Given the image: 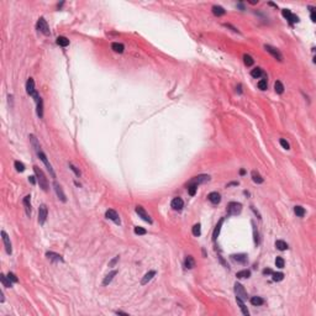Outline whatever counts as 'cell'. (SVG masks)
I'll return each mask as SVG.
<instances>
[{
	"label": "cell",
	"instance_id": "obj_1",
	"mask_svg": "<svg viewBox=\"0 0 316 316\" xmlns=\"http://www.w3.org/2000/svg\"><path fill=\"white\" fill-rule=\"evenodd\" d=\"M33 172L36 174V178H37V182L40 184V187H41L45 191L48 190V182H47V178L45 175V173L42 172V169L37 167V166H33Z\"/></svg>",
	"mask_w": 316,
	"mask_h": 316
},
{
	"label": "cell",
	"instance_id": "obj_2",
	"mask_svg": "<svg viewBox=\"0 0 316 316\" xmlns=\"http://www.w3.org/2000/svg\"><path fill=\"white\" fill-rule=\"evenodd\" d=\"M26 91H27V94L29 95H31L33 99H35V101H36V104L40 101V95L37 94V91H36V89H35V82H33V79L32 78H29L27 79V82H26Z\"/></svg>",
	"mask_w": 316,
	"mask_h": 316
},
{
	"label": "cell",
	"instance_id": "obj_3",
	"mask_svg": "<svg viewBox=\"0 0 316 316\" xmlns=\"http://www.w3.org/2000/svg\"><path fill=\"white\" fill-rule=\"evenodd\" d=\"M36 153H37V156H38V158H40V160H41V161L43 162V164L46 166V168H47V170L49 172V174L52 175V178H56V173H55V170H53V168H52L51 163L48 162V160H47L46 154L42 152V150H40V151H38V152H36Z\"/></svg>",
	"mask_w": 316,
	"mask_h": 316
},
{
	"label": "cell",
	"instance_id": "obj_4",
	"mask_svg": "<svg viewBox=\"0 0 316 316\" xmlns=\"http://www.w3.org/2000/svg\"><path fill=\"white\" fill-rule=\"evenodd\" d=\"M242 211V204L237 201H231L227 205V213L230 215H239Z\"/></svg>",
	"mask_w": 316,
	"mask_h": 316
},
{
	"label": "cell",
	"instance_id": "obj_5",
	"mask_svg": "<svg viewBox=\"0 0 316 316\" xmlns=\"http://www.w3.org/2000/svg\"><path fill=\"white\" fill-rule=\"evenodd\" d=\"M36 27H37V30H38L40 32L43 33V35H46V36H48V35L51 33V32H49V27H48V25H47V21H46L43 17H40V19H38Z\"/></svg>",
	"mask_w": 316,
	"mask_h": 316
},
{
	"label": "cell",
	"instance_id": "obj_6",
	"mask_svg": "<svg viewBox=\"0 0 316 316\" xmlns=\"http://www.w3.org/2000/svg\"><path fill=\"white\" fill-rule=\"evenodd\" d=\"M235 293H236V298H240V299H242L243 301L247 300V298H248L247 292L245 290L243 285L240 284V283H237V282L235 283Z\"/></svg>",
	"mask_w": 316,
	"mask_h": 316
},
{
	"label": "cell",
	"instance_id": "obj_7",
	"mask_svg": "<svg viewBox=\"0 0 316 316\" xmlns=\"http://www.w3.org/2000/svg\"><path fill=\"white\" fill-rule=\"evenodd\" d=\"M264 49L268 52L269 55H272L275 59H278L279 62L283 61V55L280 53V51H279V49H276L275 47H273V46H270V45H264Z\"/></svg>",
	"mask_w": 316,
	"mask_h": 316
},
{
	"label": "cell",
	"instance_id": "obj_8",
	"mask_svg": "<svg viewBox=\"0 0 316 316\" xmlns=\"http://www.w3.org/2000/svg\"><path fill=\"white\" fill-rule=\"evenodd\" d=\"M135 211H136V214H137V215H138L143 221H146V222H148V223H152V219H151V216L146 213V210H144L141 205H137V206H136Z\"/></svg>",
	"mask_w": 316,
	"mask_h": 316
},
{
	"label": "cell",
	"instance_id": "obj_9",
	"mask_svg": "<svg viewBox=\"0 0 316 316\" xmlns=\"http://www.w3.org/2000/svg\"><path fill=\"white\" fill-rule=\"evenodd\" d=\"M47 215H48V210H47V206L46 205H41L38 209V222L43 225L46 222V219H47Z\"/></svg>",
	"mask_w": 316,
	"mask_h": 316
},
{
	"label": "cell",
	"instance_id": "obj_10",
	"mask_svg": "<svg viewBox=\"0 0 316 316\" xmlns=\"http://www.w3.org/2000/svg\"><path fill=\"white\" fill-rule=\"evenodd\" d=\"M210 180V177L207 174H200V175H196L194 177L193 179H190L189 184H196V185H199V184H203V183H206Z\"/></svg>",
	"mask_w": 316,
	"mask_h": 316
},
{
	"label": "cell",
	"instance_id": "obj_11",
	"mask_svg": "<svg viewBox=\"0 0 316 316\" xmlns=\"http://www.w3.org/2000/svg\"><path fill=\"white\" fill-rule=\"evenodd\" d=\"M2 239H3V242H4L5 249H6V253H8V254H11V253H12V248H11L10 237L8 236V233H6L5 231H2Z\"/></svg>",
	"mask_w": 316,
	"mask_h": 316
},
{
	"label": "cell",
	"instance_id": "obj_12",
	"mask_svg": "<svg viewBox=\"0 0 316 316\" xmlns=\"http://www.w3.org/2000/svg\"><path fill=\"white\" fill-rule=\"evenodd\" d=\"M105 217L106 219H109V220H111V221H114L116 225H120V217H118V215H117V213L115 211V210H112V209H110V210H108L106 213H105Z\"/></svg>",
	"mask_w": 316,
	"mask_h": 316
},
{
	"label": "cell",
	"instance_id": "obj_13",
	"mask_svg": "<svg viewBox=\"0 0 316 316\" xmlns=\"http://www.w3.org/2000/svg\"><path fill=\"white\" fill-rule=\"evenodd\" d=\"M170 206H172L173 210H175V211H180V210L184 207V201L182 198H174V199L172 200V203H170Z\"/></svg>",
	"mask_w": 316,
	"mask_h": 316
},
{
	"label": "cell",
	"instance_id": "obj_14",
	"mask_svg": "<svg viewBox=\"0 0 316 316\" xmlns=\"http://www.w3.org/2000/svg\"><path fill=\"white\" fill-rule=\"evenodd\" d=\"M53 187H55L56 194H57V196H58L59 199H61V201H63V203H65V201H67V198H65V194H64V191H63V189H62V187L59 185V184H58L57 182H55V183H53Z\"/></svg>",
	"mask_w": 316,
	"mask_h": 316
},
{
	"label": "cell",
	"instance_id": "obj_15",
	"mask_svg": "<svg viewBox=\"0 0 316 316\" xmlns=\"http://www.w3.org/2000/svg\"><path fill=\"white\" fill-rule=\"evenodd\" d=\"M24 206H25V211H26V215H27L29 217L31 216V196L30 195H26L24 198Z\"/></svg>",
	"mask_w": 316,
	"mask_h": 316
},
{
	"label": "cell",
	"instance_id": "obj_16",
	"mask_svg": "<svg viewBox=\"0 0 316 316\" xmlns=\"http://www.w3.org/2000/svg\"><path fill=\"white\" fill-rule=\"evenodd\" d=\"M247 257H248V256H247L246 253H239V254H232V256H231V258H232L235 262L241 263V264H246L247 261H248Z\"/></svg>",
	"mask_w": 316,
	"mask_h": 316
},
{
	"label": "cell",
	"instance_id": "obj_17",
	"mask_svg": "<svg viewBox=\"0 0 316 316\" xmlns=\"http://www.w3.org/2000/svg\"><path fill=\"white\" fill-rule=\"evenodd\" d=\"M207 199L210 203H213V204H219L221 201V195L217 193V191H211L209 195H207Z\"/></svg>",
	"mask_w": 316,
	"mask_h": 316
},
{
	"label": "cell",
	"instance_id": "obj_18",
	"mask_svg": "<svg viewBox=\"0 0 316 316\" xmlns=\"http://www.w3.org/2000/svg\"><path fill=\"white\" fill-rule=\"evenodd\" d=\"M46 257H47L49 261H52V262H64L63 257L59 256V254H57V253H55V252H47V253H46Z\"/></svg>",
	"mask_w": 316,
	"mask_h": 316
},
{
	"label": "cell",
	"instance_id": "obj_19",
	"mask_svg": "<svg viewBox=\"0 0 316 316\" xmlns=\"http://www.w3.org/2000/svg\"><path fill=\"white\" fill-rule=\"evenodd\" d=\"M213 14L215 15V16H223L226 14V10L223 9L222 6H220V5H214L213 6Z\"/></svg>",
	"mask_w": 316,
	"mask_h": 316
},
{
	"label": "cell",
	"instance_id": "obj_20",
	"mask_svg": "<svg viewBox=\"0 0 316 316\" xmlns=\"http://www.w3.org/2000/svg\"><path fill=\"white\" fill-rule=\"evenodd\" d=\"M236 301H237V304H239L242 314H243L245 316H248V315H249V311H248L247 306H246V304H245V301H243L242 299H240V298H236Z\"/></svg>",
	"mask_w": 316,
	"mask_h": 316
},
{
	"label": "cell",
	"instance_id": "obj_21",
	"mask_svg": "<svg viewBox=\"0 0 316 316\" xmlns=\"http://www.w3.org/2000/svg\"><path fill=\"white\" fill-rule=\"evenodd\" d=\"M154 275H156V272H154V270H150L148 273H146V274H144V276H143V278H142V280H141V284H142V285L147 284L150 280H152V279H153V276H154Z\"/></svg>",
	"mask_w": 316,
	"mask_h": 316
},
{
	"label": "cell",
	"instance_id": "obj_22",
	"mask_svg": "<svg viewBox=\"0 0 316 316\" xmlns=\"http://www.w3.org/2000/svg\"><path fill=\"white\" fill-rule=\"evenodd\" d=\"M184 267H185L187 269H193L195 267V261L191 256H188L185 258V261H184Z\"/></svg>",
	"mask_w": 316,
	"mask_h": 316
},
{
	"label": "cell",
	"instance_id": "obj_23",
	"mask_svg": "<svg viewBox=\"0 0 316 316\" xmlns=\"http://www.w3.org/2000/svg\"><path fill=\"white\" fill-rule=\"evenodd\" d=\"M116 274H117V270H112V272H110V273L104 278V280H103V285H109Z\"/></svg>",
	"mask_w": 316,
	"mask_h": 316
},
{
	"label": "cell",
	"instance_id": "obj_24",
	"mask_svg": "<svg viewBox=\"0 0 316 316\" xmlns=\"http://www.w3.org/2000/svg\"><path fill=\"white\" fill-rule=\"evenodd\" d=\"M0 280H2V284H3V286H5V288H11V285H12V282L8 278V276L5 275V274H0Z\"/></svg>",
	"mask_w": 316,
	"mask_h": 316
},
{
	"label": "cell",
	"instance_id": "obj_25",
	"mask_svg": "<svg viewBox=\"0 0 316 316\" xmlns=\"http://www.w3.org/2000/svg\"><path fill=\"white\" fill-rule=\"evenodd\" d=\"M111 48L114 52H116V53H122L124 49H125V46L122 43H118V42H114L111 45Z\"/></svg>",
	"mask_w": 316,
	"mask_h": 316
},
{
	"label": "cell",
	"instance_id": "obj_26",
	"mask_svg": "<svg viewBox=\"0 0 316 316\" xmlns=\"http://www.w3.org/2000/svg\"><path fill=\"white\" fill-rule=\"evenodd\" d=\"M223 220H225V219L222 217V219H221V220L219 221V223H217V225H216L215 230H214V233H213V241H214V242H215V241L217 240V236H219V233H220V229H221V225H222V223H223Z\"/></svg>",
	"mask_w": 316,
	"mask_h": 316
},
{
	"label": "cell",
	"instance_id": "obj_27",
	"mask_svg": "<svg viewBox=\"0 0 316 316\" xmlns=\"http://www.w3.org/2000/svg\"><path fill=\"white\" fill-rule=\"evenodd\" d=\"M251 304L253 306H261L264 304V299H262L261 296H252L251 298Z\"/></svg>",
	"mask_w": 316,
	"mask_h": 316
},
{
	"label": "cell",
	"instance_id": "obj_28",
	"mask_svg": "<svg viewBox=\"0 0 316 316\" xmlns=\"http://www.w3.org/2000/svg\"><path fill=\"white\" fill-rule=\"evenodd\" d=\"M251 175H252V179H253V182L254 183H257V184H262L263 182H264V179L262 178V175L257 172V170H253V172L251 173Z\"/></svg>",
	"mask_w": 316,
	"mask_h": 316
},
{
	"label": "cell",
	"instance_id": "obj_29",
	"mask_svg": "<svg viewBox=\"0 0 316 316\" xmlns=\"http://www.w3.org/2000/svg\"><path fill=\"white\" fill-rule=\"evenodd\" d=\"M29 138H30V141H31V143H32V147L35 148L36 152H38L40 150H41V146H40V143H38V141H37V138L35 137V135H30Z\"/></svg>",
	"mask_w": 316,
	"mask_h": 316
},
{
	"label": "cell",
	"instance_id": "obj_30",
	"mask_svg": "<svg viewBox=\"0 0 316 316\" xmlns=\"http://www.w3.org/2000/svg\"><path fill=\"white\" fill-rule=\"evenodd\" d=\"M274 89H275V93L276 94H283L284 93V85L280 81H276L274 83Z\"/></svg>",
	"mask_w": 316,
	"mask_h": 316
},
{
	"label": "cell",
	"instance_id": "obj_31",
	"mask_svg": "<svg viewBox=\"0 0 316 316\" xmlns=\"http://www.w3.org/2000/svg\"><path fill=\"white\" fill-rule=\"evenodd\" d=\"M249 275H251V272H249L248 269H243V270H240V272H237L236 276L239 279H245V278H249Z\"/></svg>",
	"mask_w": 316,
	"mask_h": 316
},
{
	"label": "cell",
	"instance_id": "obj_32",
	"mask_svg": "<svg viewBox=\"0 0 316 316\" xmlns=\"http://www.w3.org/2000/svg\"><path fill=\"white\" fill-rule=\"evenodd\" d=\"M57 45H59L62 47H67L69 45V40L67 37H64V36H59L57 38Z\"/></svg>",
	"mask_w": 316,
	"mask_h": 316
},
{
	"label": "cell",
	"instance_id": "obj_33",
	"mask_svg": "<svg viewBox=\"0 0 316 316\" xmlns=\"http://www.w3.org/2000/svg\"><path fill=\"white\" fill-rule=\"evenodd\" d=\"M275 247L279 249V251H285V249L288 248V243L283 240H278V241H275Z\"/></svg>",
	"mask_w": 316,
	"mask_h": 316
},
{
	"label": "cell",
	"instance_id": "obj_34",
	"mask_svg": "<svg viewBox=\"0 0 316 316\" xmlns=\"http://www.w3.org/2000/svg\"><path fill=\"white\" fill-rule=\"evenodd\" d=\"M37 115L40 118L43 117V101L42 99H40V101L37 103Z\"/></svg>",
	"mask_w": 316,
	"mask_h": 316
},
{
	"label": "cell",
	"instance_id": "obj_35",
	"mask_svg": "<svg viewBox=\"0 0 316 316\" xmlns=\"http://www.w3.org/2000/svg\"><path fill=\"white\" fill-rule=\"evenodd\" d=\"M243 62L247 67H251V65H253V63H254V59L249 55H243Z\"/></svg>",
	"mask_w": 316,
	"mask_h": 316
},
{
	"label": "cell",
	"instance_id": "obj_36",
	"mask_svg": "<svg viewBox=\"0 0 316 316\" xmlns=\"http://www.w3.org/2000/svg\"><path fill=\"white\" fill-rule=\"evenodd\" d=\"M251 75L253 77V78H259V77H262V75H264V73H263V71H262V68H254V69H252L251 71Z\"/></svg>",
	"mask_w": 316,
	"mask_h": 316
},
{
	"label": "cell",
	"instance_id": "obj_37",
	"mask_svg": "<svg viewBox=\"0 0 316 316\" xmlns=\"http://www.w3.org/2000/svg\"><path fill=\"white\" fill-rule=\"evenodd\" d=\"M272 278L274 282H282L284 279V274L282 272H278V273H272Z\"/></svg>",
	"mask_w": 316,
	"mask_h": 316
},
{
	"label": "cell",
	"instance_id": "obj_38",
	"mask_svg": "<svg viewBox=\"0 0 316 316\" xmlns=\"http://www.w3.org/2000/svg\"><path fill=\"white\" fill-rule=\"evenodd\" d=\"M294 213H295L296 216L302 217V216L305 215V209L302 207V206H295V207H294Z\"/></svg>",
	"mask_w": 316,
	"mask_h": 316
},
{
	"label": "cell",
	"instance_id": "obj_39",
	"mask_svg": "<svg viewBox=\"0 0 316 316\" xmlns=\"http://www.w3.org/2000/svg\"><path fill=\"white\" fill-rule=\"evenodd\" d=\"M251 223H252V227H253V240H254V245L257 246V245L259 243V237H258V230H257V227H256V225H254V222H253V221H252Z\"/></svg>",
	"mask_w": 316,
	"mask_h": 316
},
{
	"label": "cell",
	"instance_id": "obj_40",
	"mask_svg": "<svg viewBox=\"0 0 316 316\" xmlns=\"http://www.w3.org/2000/svg\"><path fill=\"white\" fill-rule=\"evenodd\" d=\"M196 190H198V185H196V184H188V193H189L190 196H194L195 193H196Z\"/></svg>",
	"mask_w": 316,
	"mask_h": 316
},
{
	"label": "cell",
	"instance_id": "obj_41",
	"mask_svg": "<svg viewBox=\"0 0 316 316\" xmlns=\"http://www.w3.org/2000/svg\"><path fill=\"white\" fill-rule=\"evenodd\" d=\"M200 223H196V225H194L193 226V230H191V232H193V235L195 236V237H199L200 236V233H201V230H200Z\"/></svg>",
	"mask_w": 316,
	"mask_h": 316
},
{
	"label": "cell",
	"instance_id": "obj_42",
	"mask_svg": "<svg viewBox=\"0 0 316 316\" xmlns=\"http://www.w3.org/2000/svg\"><path fill=\"white\" fill-rule=\"evenodd\" d=\"M275 266L278 267V268H284V266H285V262H284V259H283V257H276L275 258Z\"/></svg>",
	"mask_w": 316,
	"mask_h": 316
},
{
	"label": "cell",
	"instance_id": "obj_43",
	"mask_svg": "<svg viewBox=\"0 0 316 316\" xmlns=\"http://www.w3.org/2000/svg\"><path fill=\"white\" fill-rule=\"evenodd\" d=\"M14 166H15V168H16L17 172H24V170H25V164H24L22 162H20V161H15Z\"/></svg>",
	"mask_w": 316,
	"mask_h": 316
},
{
	"label": "cell",
	"instance_id": "obj_44",
	"mask_svg": "<svg viewBox=\"0 0 316 316\" xmlns=\"http://www.w3.org/2000/svg\"><path fill=\"white\" fill-rule=\"evenodd\" d=\"M257 85H258V88H259L261 90H266L267 87H268V84H267V79H262V81H259Z\"/></svg>",
	"mask_w": 316,
	"mask_h": 316
},
{
	"label": "cell",
	"instance_id": "obj_45",
	"mask_svg": "<svg viewBox=\"0 0 316 316\" xmlns=\"http://www.w3.org/2000/svg\"><path fill=\"white\" fill-rule=\"evenodd\" d=\"M8 278L12 282V283H17L19 282V279H17V276L14 274V273H11V272H9V274H8Z\"/></svg>",
	"mask_w": 316,
	"mask_h": 316
},
{
	"label": "cell",
	"instance_id": "obj_46",
	"mask_svg": "<svg viewBox=\"0 0 316 316\" xmlns=\"http://www.w3.org/2000/svg\"><path fill=\"white\" fill-rule=\"evenodd\" d=\"M134 231H135V233H136V235H146V233H147V231L144 230L143 227H138V226H137V227H135V230H134Z\"/></svg>",
	"mask_w": 316,
	"mask_h": 316
},
{
	"label": "cell",
	"instance_id": "obj_47",
	"mask_svg": "<svg viewBox=\"0 0 316 316\" xmlns=\"http://www.w3.org/2000/svg\"><path fill=\"white\" fill-rule=\"evenodd\" d=\"M282 14H283V16H284L286 20H289V19H290V16H292L290 10H288V9H283V10H282Z\"/></svg>",
	"mask_w": 316,
	"mask_h": 316
},
{
	"label": "cell",
	"instance_id": "obj_48",
	"mask_svg": "<svg viewBox=\"0 0 316 316\" xmlns=\"http://www.w3.org/2000/svg\"><path fill=\"white\" fill-rule=\"evenodd\" d=\"M279 143H280V146H282L283 148H285V150H289V148H290V146H289L288 141H285L284 138H280V140H279Z\"/></svg>",
	"mask_w": 316,
	"mask_h": 316
},
{
	"label": "cell",
	"instance_id": "obj_49",
	"mask_svg": "<svg viewBox=\"0 0 316 316\" xmlns=\"http://www.w3.org/2000/svg\"><path fill=\"white\" fill-rule=\"evenodd\" d=\"M69 167H71V169L73 170V172L75 173V175H78V177H79V175H81V170H79V169H78V168H77V167H75L74 164H72V163H69Z\"/></svg>",
	"mask_w": 316,
	"mask_h": 316
},
{
	"label": "cell",
	"instance_id": "obj_50",
	"mask_svg": "<svg viewBox=\"0 0 316 316\" xmlns=\"http://www.w3.org/2000/svg\"><path fill=\"white\" fill-rule=\"evenodd\" d=\"M223 26H225V27H229V29H231V31H233V32H236V33H240V31L237 30L235 26H232L231 24H223Z\"/></svg>",
	"mask_w": 316,
	"mask_h": 316
},
{
	"label": "cell",
	"instance_id": "obj_51",
	"mask_svg": "<svg viewBox=\"0 0 316 316\" xmlns=\"http://www.w3.org/2000/svg\"><path fill=\"white\" fill-rule=\"evenodd\" d=\"M310 11H311V14H310V16H311V21L315 22V21H316V16H315V8L310 6Z\"/></svg>",
	"mask_w": 316,
	"mask_h": 316
},
{
	"label": "cell",
	"instance_id": "obj_52",
	"mask_svg": "<svg viewBox=\"0 0 316 316\" xmlns=\"http://www.w3.org/2000/svg\"><path fill=\"white\" fill-rule=\"evenodd\" d=\"M118 259H120V257H118V256H116V257H115V258H114V259H112V261L109 263V267H114V266L116 264V263L118 262Z\"/></svg>",
	"mask_w": 316,
	"mask_h": 316
},
{
	"label": "cell",
	"instance_id": "obj_53",
	"mask_svg": "<svg viewBox=\"0 0 316 316\" xmlns=\"http://www.w3.org/2000/svg\"><path fill=\"white\" fill-rule=\"evenodd\" d=\"M272 273H273V270L270 268H266L264 270H263V274H264V275H268V274H272Z\"/></svg>",
	"mask_w": 316,
	"mask_h": 316
},
{
	"label": "cell",
	"instance_id": "obj_54",
	"mask_svg": "<svg viewBox=\"0 0 316 316\" xmlns=\"http://www.w3.org/2000/svg\"><path fill=\"white\" fill-rule=\"evenodd\" d=\"M29 182H30L31 184H36V177L30 175V177H29Z\"/></svg>",
	"mask_w": 316,
	"mask_h": 316
},
{
	"label": "cell",
	"instance_id": "obj_55",
	"mask_svg": "<svg viewBox=\"0 0 316 316\" xmlns=\"http://www.w3.org/2000/svg\"><path fill=\"white\" fill-rule=\"evenodd\" d=\"M115 312H116L117 315H125V316H127V315H128L127 312H124V311H118V310H117V311H115Z\"/></svg>",
	"mask_w": 316,
	"mask_h": 316
},
{
	"label": "cell",
	"instance_id": "obj_56",
	"mask_svg": "<svg viewBox=\"0 0 316 316\" xmlns=\"http://www.w3.org/2000/svg\"><path fill=\"white\" fill-rule=\"evenodd\" d=\"M245 173H246V170H245V169H241V170H240V174H241V175H243Z\"/></svg>",
	"mask_w": 316,
	"mask_h": 316
}]
</instances>
